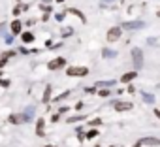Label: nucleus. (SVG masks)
Returning <instances> with one entry per match:
<instances>
[{
    "instance_id": "obj_1",
    "label": "nucleus",
    "mask_w": 160,
    "mask_h": 147,
    "mask_svg": "<svg viewBox=\"0 0 160 147\" xmlns=\"http://www.w3.org/2000/svg\"><path fill=\"white\" fill-rule=\"evenodd\" d=\"M66 74H68L70 78H85L87 74H89V68H85V66H73V68H68Z\"/></svg>"
},
{
    "instance_id": "obj_2",
    "label": "nucleus",
    "mask_w": 160,
    "mask_h": 147,
    "mask_svg": "<svg viewBox=\"0 0 160 147\" xmlns=\"http://www.w3.org/2000/svg\"><path fill=\"white\" fill-rule=\"evenodd\" d=\"M132 60H134V68L139 70L143 66V51L139 47H134L132 49Z\"/></svg>"
},
{
    "instance_id": "obj_3",
    "label": "nucleus",
    "mask_w": 160,
    "mask_h": 147,
    "mask_svg": "<svg viewBox=\"0 0 160 147\" xmlns=\"http://www.w3.org/2000/svg\"><path fill=\"white\" fill-rule=\"evenodd\" d=\"M145 28V21H128L122 25V30H139Z\"/></svg>"
},
{
    "instance_id": "obj_4",
    "label": "nucleus",
    "mask_w": 160,
    "mask_h": 147,
    "mask_svg": "<svg viewBox=\"0 0 160 147\" xmlns=\"http://www.w3.org/2000/svg\"><path fill=\"white\" fill-rule=\"evenodd\" d=\"M122 34V27H113L108 30V42H117Z\"/></svg>"
},
{
    "instance_id": "obj_5",
    "label": "nucleus",
    "mask_w": 160,
    "mask_h": 147,
    "mask_svg": "<svg viewBox=\"0 0 160 147\" xmlns=\"http://www.w3.org/2000/svg\"><path fill=\"white\" fill-rule=\"evenodd\" d=\"M64 66H66V58H62V57H57V58H53V60L47 64L49 70H60V68H64Z\"/></svg>"
},
{
    "instance_id": "obj_6",
    "label": "nucleus",
    "mask_w": 160,
    "mask_h": 147,
    "mask_svg": "<svg viewBox=\"0 0 160 147\" xmlns=\"http://www.w3.org/2000/svg\"><path fill=\"white\" fill-rule=\"evenodd\" d=\"M139 143H141V145H145V147H158V145H160V139H158V138L149 136V138H143Z\"/></svg>"
},
{
    "instance_id": "obj_7",
    "label": "nucleus",
    "mask_w": 160,
    "mask_h": 147,
    "mask_svg": "<svg viewBox=\"0 0 160 147\" xmlns=\"http://www.w3.org/2000/svg\"><path fill=\"white\" fill-rule=\"evenodd\" d=\"M115 83H117L115 79H106V81H96V83H94V89H96V91H98V89H111V87H113Z\"/></svg>"
},
{
    "instance_id": "obj_8",
    "label": "nucleus",
    "mask_w": 160,
    "mask_h": 147,
    "mask_svg": "<svg viewBox=\"0 0 160 147\" xmlns=\"http://www.w3.org/2000/svg\"><path fill=\"white\" fill-rule=\"evenodd\" d=\"M113 108H115L117 111H130V109H132V102H115Z\"/></svg>"
},
{
    "instance_id": "obj_9",
    "label": "nucleus",
    "mask_w": 160,
    "mask_h": 147,
    "mask_svg": "<svg viewBox=\"0 0 160 147\" xmlns=\"http://www.w3.org/2000/svg\"><path fill=\"white\" fill-rule=\"evenodd\" d=\"M10 28H12V34H21V32H23V23H21L19 19H15V21L10 25Z\"/></svg>"
},
{
    "instance_id": "obj_10",
    "label": "nucleus",
    "mask_w": 160,
    "mask_h": 147,
    "mask_svg": "<svg viewBox=\"0 0 160 147\" xmlns=\"http://www.w3.org/2000/svg\"><path fill=\"white\" fill-rule=\"evenodd\" d=\"M8 121H10V123H13V124H21V123H27V119H25L23 115H19V113H13V115H10V117H8Z\"/></svg>"
},
{
    "instance_id": "obj_11",
    "label": "nucleus",
    "mask_w": 160,
    "mask_h": 147,
    "mask_svg": "<svg viewBox=\"0 0 160 147\" xmlns=\"http://www.w3.org/2000/svg\"><path fill=\"white\" fill-rule=\"evenodd\" d=\"M21 40H23V43H32L34 42V34L32 32H21Z\"/></svg>"
},
{
    "instance_id": "obj_12",
    "label": "nucleus",
    "mask_w": 160,
    "mask_h": 147,
    "mask_svg": "<svg viewBox=\"0 0 160 147\" xmlns=\"http://www.w3.org/2000/svg\"><path fill=\"white\" fill-rule=\"evenodd\" d=\"M136 76H138V72H128V74H124V76L121 78V81H122V83H130Z\"/></svg>"
},
{
    "instance_id": "obj_13",
    "label": "nucleus",
    "mask_w": 160,
    "mask_h": 147,
    "mask_svg": "<svg viewBox=\"0 0 160 147\" xmlns=\"http://www.w3.org/2000/svg\"><path fill=\"white\" fill-rule=\"evenodd\" d=\"M102 55H104V58H115L117 57V51L115 49H102Z\"/></svg>"
},
{
    "instance_id": "obj_14",
    "label": "nucleus",
    "mask_w": 160,
    "mask_h": 147,
    "mask_svg": "<svg viewBox=\"0 0 160 147\" xmlns=\"http://www.w3.org/2000/svg\"><path fill=\"white\" fill-rule=\"evenodd\" d=\"M25 10H27V6H25V4H17V6L13 8V15H15V17H19Z\"/></svg>"
},
{
    "instance_id": "obj_15",
    "label": "nucleus",
    "mask_w": 160,
    "mask_h": 147,
    "mask_svg": "<svg viewBox=\"0 0 160 147\" xmlns=\"http://www.w3.org/2000/svg\"><path fill=\"white\" fill-rule=\"evenodd\" d=\"M36 134L38 136H43L45 132H43V119H38V123H36Z\"/></svg>"
},
{
    "instance_id": "obj_16",
    "label": "nucleus",
    "mask_w": 160,
    "mask_h": 147,
    "mask_svg": "<svg viewBox=\"0 0 160 147\" xmlns=\"http://www.w3.org/2000/svg\"><path fill=\"white\" fill-rule=\"evenodd\" d=\"M66 13H73V15H77V17H79V19H81V21H83V23H85V15H83V13H81V12H77V10H75V8H68V10H66Z\"/></svg>"
},
{
    "instance_id": "obj_17",
    "label": "nucleus",
    "mask_w": 160,
    "mask_h": 147,
    "mask_svg": "<svg viewBox=\"0 0 160 147\" xmlns=\"http://www.w3.org/2000/svg\"><path fill=\"white\" fill-rule=\"evenodd\" d=\"M141 98H143L145 104H152V102H154V96L149 94V93H141Z\"/></svg>"
},
{
    "instance_id": "obj_18",
    "label": "nucleus",
    "mask_w": 160,
    "mask_h": 147,
    "mask_svg": "<svg viewBox=\"0 0 160 147\" xmlns=\"http://www.w3.org/2000/svg\"><path fill=\"white\" fill-rule=\"evenodd\" d=\"M83 119H85V115H73L68 119V123H77V121H83Z\"/></svg>"
},
{
    "instance_id": "obj_19",
    "label": "nucleus",
    "mask_w": 160,
    "mask_h": 147,
    "mask_svg": "<svg viewBox=\"0 0 160 147\" xmlns=\"http://www.w3.org/2000/svg\"><path fill=\"white\" fill-rule=\"evenodd\" d=\"M96 136H98V130H89L85 138H89V139H92V138H96Z\"/></svg>"
},
{
    "instance_id": "obj_20",
    "label": "nucleus",
    "mask_w": 160,
    "mask_h": 147,
    "mask_svg": "<svg viewBox=\"0 0 160 147\" xmlns=\"http://www.w3.org/2000/svg\"><path fill=\"white\" fill-rule=\"evenodd\" d=\"M66 96H70V91H66V93H62L60 96H57V98H55V102H60V100H64Z\"/></svg>"
},
{
    "instance_id": "obj_21",
    "label": "nucleus",
    "mask_w": 160,
    "mask_h": 147,
    "mask_svg": "<svg viewBox=\"0 0 160 147\" xmlns=\"http://www.w3.org/2000/svg\"><path fill=\"white\" fill-rule=\"evenodd\" d=\"M98 94L100 96H109V89H98Z\"/></svg>"
},
{
    "instance_id": "obj_22",
    "label": "nucleus",
    "mask_w": 160,
    "mask_h": 147,
    "mask_svg": "<svg viewBox=\"0 0 160 147\" xmlns=\"http://www.w3.org/2000/svg\"><path fill=\"white\" fill-rule=\"evenodd\" d=\"M49 94H51V87L45 89V94H43V102H49Z\"/></svg>"
},
{
    "instance_id": "obj_23",
    "label": "nucleus",
    "mask_w": 160,
    "mask_h": 147,
    "mask_svg": "<svg viewBox=\"0 0 160 147\" xmlns=\"http://www.w3.org/2000/svg\"><path fill=\"white\" fill-rule=\"evenodd\" d=\"M42 10H43L45 13H51V12H53V8H51V6H45V4H42Z\"/></svg>"
},
{
    "instance_id": "obj_24",
    "label": "nucleus",
    "mask_w": 160,
    "mask_h": 147,
    "mask_svg": "<svg viewBox=\"0 0 160 147\" xmlns=\"http://www.w3.org/2000/svg\"><path fill=\"white\" fill-rule=\"evenodd\" d=\"M70 34H72V28H64V30H62V36H64V38L70 36Z\"/></svg>"
},
{
    "instance_id": "obj_25",
    "label": "nucleus",
    "mask_w": 160,
    "mask_h": 147,
    "mask_svg": "<svg viewBox=\"0 0 160 147\" xmlns=\"http://www.w3.org/2000/svg\"><path fill=\"white\" fill-rule=\"evenodd\" d=\"M4 42H6L8 45H10V43H13V36H6V38H4Z\"/></svg>"
},
{
    "instance_id": "obj_26",
    "label": "nucleus",
    "mask_w": 160,
    "mask_h": 147,
    "mask_svg": "<svg viewBox=\"0 0 160 147\" xmlns=\"http://www.w3.org/2000/svg\"><path fill=\"white\" fill-rule=\"evenodd\" d=\"M13 55H15V51H6V53H4V57H6V58H12Z\"/></svg>"
},
{
    "instance_id": "obj_27",
    "label": "nucleus",
    "mask_w": 160,
    "mask_h": 147,
    "mask_svg": "<svg viewBox=\"0 0 160 147\" xmlns=\"http://www.w3.org/2000/svg\"><path fill=\"white\" fill-rule=\"evenodd\" d=\"M100 123H102L100 119H92V121H91V124H92V126H100Z\"/></svg>"
},
{
    "instance_id": "obj_28",
    "label": "nucleus",
    "mask_w": 160,
    "mask_h": 147,
    "mask_svg": "<svg viewBox=\"0 0 160 147\" xmlns=\"http://www.w3.org/2000/svg\"><path fill=\"white\" fill-rule=\"evenodd\" d=\"M0 85H2V87H8V85H10V81H6V79H0Z\"/></svg>"
},
{
    "instance_id": "obj_29",
    "label": "nucleus",
    "mask_w": 160,
    "mask_h": 147,
    "mask_svg": "<svg viewBox=\"0 0 160 147\" xmlns=\"http://www.w3.org/2000/svg\"><path fill=\"white\" fill-rule=\"evenodd\" d=\"M55 17H57V21H62V19H64V13H57Z\"/></svg>"
},
{
    "instance_id": "obj_30",
    "label": "nucleus",
    "mask_w": 160,
    "mask_h": 147,
    "mask_svg": "<svg viewBox=\"0 0 160 147\" xmlns=\"http://www.w3.org/2000/svg\"><path fill=\"white\" fill-rule=\"evenodd\" d=\"M6 60H8V58H6V57H2V58H0V68H2V66H4V64H6Z\"/></svg>"
},
{
    "instance_id": "obj_31",
    "label": "nucleus",
    "mask_w": 160,
    "mask_h": 147,
    "mask_svg": "<svg viewBox=\"0 0 160 147\" xmlns=\"http://www.w3.org/2000/svg\"><path fill=\"white\" fill-rule=\"evenodd\" d=\"M102 4H111V2H117V0H100Z\"/></svg>"
},
{
    "instance_id": "obj_32",
    "label": "nucleus",
    "mask_w": 160,
    "mask_h": 147,
    "mask_svg": "<svg viewBox=\"0 0 160 147\" xmlns=\"http://www.w3.org/2000/svg\"><path fill=\"white\" fill-rule=\"evenodd\" d=\"M154 115H156V119L160 121V109H154Z\"/></svg>"
},
{
    "instance_id": "obj_33",
    "label": "nucleus",
    "mask_w": 160,
    "mask_h": 147,
    "mask_svg": "<svg viewBox=\"0 0 160 147\" xmlns=\"http://www.w3.org/2000/svg\"><path fill=\"white\" fill-rule=\"evenodd\" d=\"M4 30H6V25H0V34H2Z\"/></svg>"
},
{
    "instance_id": "obj_34",
    "label": "nucleus",
    "mask_w": 160,
    "mask_h": 147,
    "mask_svg": "<svg viewBox=\"0 0 160 147\" xmlns=\"http://www.w3.org/2000/svg\"><path fill=\"white\" fill-rule=\"evenodd\" d=\"M42 2H43V4H47V2H53V0H42Z\"/></svg>"
},
{
    "instance_id": "obj_35",
    "label": "nucleus",
    "mask_w": 160,
    "mask_h": 147,
    "mask_svg": "<svg viewBox=\"0 0 160 147\" xmlns=\"http://www.w3.org/2000/svg\"><path fill=\"white\" fill-rule=\"evenodd\" d=\"M45 147H55V145H45Z\"/></svg>"
},
{
    "instance_id": "obj_36",
    "label": "nucleus",
    "mask_w": 160,
    "mask_h": 147,
    "mask_svg": "<svg viewBox=\"0 0 160 147\" xmlns=\"http://www.w3.org/2000/svg\"><path fill=\"white\" fill-rule=\"evenodd\" d=\"M158 17H160V12H158Z\"/></svg>"
},
{
    "instance_id": "obj_37",
    "label": "nucleus",
    "mask_w": 160,
    "mask_h": 147,
    "mask_svg": "<svg viewBox=\"0 0 160 147\" xmlns=\"http://www.w3.org/2000/svg\"><path fill=\"white\" fill-rule=\"evenodd\" d=\"M94 147H98V145H94Z\"/></svg>"
}]
</instances>
